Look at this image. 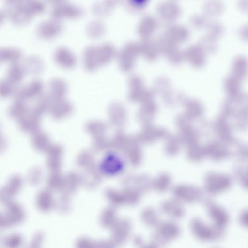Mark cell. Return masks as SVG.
I'll return each mask as SVG.
<instances>
[{
  "label": "cell",
  "instance_id": "1",
  "mask_svg": "<svg viewBox=\"0 0 248 248\" xmlns=\"http://www.w3.org/2000/svg\"><path fill=\"white\" fill-rule=\"evenodd\" d=\"M191 228L194 235L201 240H209L222 236V228L214 226H207L199 219H194L191 223Z\"/></svg>",
  "mask_w": 248,
  "mask_h": 248
},
{
  "label": "cell",
  "instance_id": "2",
  "mask_svg": "<svg viewBox=\"0 0 248 248\" xmlns=\"http://www.w3.org/2000/svg\"><path fill=\"white\" fill-rule=\"evenodd\" d=\"M39 116L32 111L28 112L21 118L18 120L19 128L23 132L28 133L35 132L38 130Z\"/></svg>",
  "mask_w": 248,
  "mask_h": 248
},
{
  "label": "cell",
  "instance_id": "3",
  "mask_svg": "<svg viewBox=\"0 0 248 248\" xmlns=\"http://www.w3.org/2000/svg\"><path fill=\"white\" fill-rule=\"evenodd\" d=\"M41 83L38 80H33L28 84L19 88L15 93L16 99L24 100L38 95L42 90Z\"/></svg>",
  "mask_w": 248,
  "mask_h": 248
},
{
  "label": "cell",
  "instance_id": "4",
  "mask_svg": "<svg viewBox=\"0 0 248 248\" xmlns=\"http://www.w3.org/2000/svg\"><path fill=\"white\" fill-rule=\"evenodd\" d=\"M23 180L18 175L12 176L8 180L3 188L0 190V194L11 195L18 192L23 186Z\"/></svg>",
  "mask_w": 248,
  "mask_h": 248
},
{
  "label": "cell",
  "instance_id": "5",
  "mask_svg": "<svg viewBox=\"0 0 248 248\" xmlns=\"http://www.w3.org/2000/svg\"><path fill=\"white\" fill-rule=\"evenodd\" d=\"M24 100L16 99L8 109V114L12 118L19 120L29 111Z\"/></svg>",
  "mask_w": 248,
  "mask_h": 248
},
{
  "label": "cell",
  "instance_id": "6",
  "mask_svg": "<svg viewBox=\"0 0 248 248\" xmlns=\"http://www.w3.org/2000/svg\"><path fill=\"white\" fill-rule=\"evenodd\" d=\"M166 241L167 239H173L179 233L178 226L172 222H166L159 226L157 232Z\"/></svg>",
  "mask_w": 248,
  "mask_h": 248
},
{
  "label": "cell",
  "instance_id": "7",
  "mask_svg": "<svg viewBox=\"0 0 248 248\" xmlns=\"http://www.w3.org/2000/svg\"><path fill=\"white\" fill-rule=\"evenodd\" d=\"M25 71L23 66L13 63L8 70L6 78L14 84L18 83L23 78Z\"/></svg>",
  "mask_w": 248,
  "mask_h": 248
},
{
  "label": "cell",
  "instance_id": "8",
  "mask_svg": "<svg viewBox=\"0 0 248 248\" xmlns=\"http://www.w3.org/2000/svg\"><path fill=\"white\" fill-rule=\"evenodd\" d=\"M21 52L19 49L14 47H4L0 49V60H5L17 63L21 57Z\"/></svg>",
  "mask_w": 248,
  "mask_h": 248
},
{
  "label": "cell",
  "instance_id": "9",
  "mask_svg": "<svg viewBox=\"0 0 248 248\" xmlns=\"http://www.w3.org/2000/svg\"><path fill=\"white\" fill-rule=\"evenodd\" d=\"M14 84L6 78L0 80V96L6 97L15 93Z\"/></svg>",
  "mask_w": 248,
  "mask_h": 248
},
{
  "label": "cell",
  "instance_id": "10",
  "mask_svg": "<svg viewBox=\"0 0 248 248\" xmlns=\"http://www.w3.org/2000/svg\"><path fill=\"white\" fill-rule=\"evenodd\" d=\"M45 136L42 133L38 131L33 133L31 137V144L36 150H43L45 147Z\"/></svg>",
  "mask_w": 248,
  "mask_h": 248
},
{
  "label": "cell",
  "instance_id": "11",
  "mask_svg": "<svg viewBox=\"0 0 248 248\" xmlns=\"http://www.w3.org/2000/svg\"><path fill=\"white\" fill-rule=\"evenodd\" d=\"M40 61L38 58L30 56L26 59L25 61V64L23 67L25 70H29L31 73H36L40 69Z\"/></svg>",
  "mask_w": 248,
  "mask_h": 248
},
{
  "label": "cell",
  "instance_id": "12",
  "mask_svg": "<svg viewBox=\"0 0 248 248\" xmlns=\"http://www.w3.org/2000/svg\"><path fill=\"white\" fill-rule=\"evenodd\" d=\"M27 179L29 183L34 185L39 183L40 180V171L38 168H32L29 171L27 175Z\"/></svg>",
  "mask_w": 248,
  "mask_h": 248
},
{
  "label": "cell",
  "instance_id": "13",
  "mask_svg": "<svg viewBox=\"0 0 248 248\" xmlns=\"http://www.w3.org/2000/svg\"><path fill=\"white\" fill-rule=\"evenodd\" d=\"M28 9L32 16L38 13L43 9V5L38 1H30L26 3Z\"/></svg>",
  "mask_w": 248,
  "mask_h": 248
},
{
  "label": "cell",
  "instance_id": "14",
  "mask_svg": "<svg viewBox=\"0 0 248 248\" xmlns=\"http://www.w3.org/2000/svg\"><path fill=\"white\" fill-rule=\"evenodd\" d=\"M7 142L5 138L0 133V153H2L6 148Z\"/></svg>",
  "mask_w": 248,
  "mask_h": 248
},
{
  "label": "cell",
  "instance_id": "15",
  "mask_svg": "<svg viewBox=\"0 0 248 248\" xmlns=\"http://www.w3.org/2000/svg\"><path fill=\"white\" fill-rule=\"evenodd\" d=\"M4 16V14L3 13L0 12V23H1L3 20Z\"/></svg>",
  "mask_w": 248,
  "mask_h": 248
},
{
  "label": "cell",
  "instance_id": "16",
  "mask_svg": "<svg viewBox=\"0 0 248 248\" xmlns=\"http://www.w3.org/2000/svg\"><path fill=\"white\" fill-rule=\"evenodd\" d=\"M0 61H1V60H0Z\"/></svg>",
  "mask_w": 248,
  "mask_h": 248
}]
</instances>
